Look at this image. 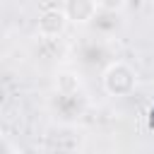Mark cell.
<instances>
[{
  "mask_svg": "<svg viewBox=\"0 0 154 154\" xmlns=\"http://www.w3.org/2000/svg\"><path fill=\"white\" fill-rule=\"evenodd\" d=\"M125 7V2L123 0H99V10H111V12H118V10H123Z\"/></svg>",
  "mask_w": 154,
  "mask_h": 154,
  "instance_id": "5b68a950",
  "label": "cell"
},
{
  "mask_svg": "<svg viewBox=\"0 0 154 154\" xmlns=\"http://www.w3.org/2000/svg\"><path fill=\"white\" fill-rule=\"evenodd\" d=\"M63 12H65L67 22L87 24L99 14V2L96 0H67V2H63Z\"/></svg>",
  "mask_w": 154,
  "mask_h": 154,
  "instance_id": "3957f363",
  "label": "cell"
},
{
  "mask_svg": "<svg viewBox=\"0 0 154 154\" xmlns=\"http://www.w3.org/2000/svg\"><path fill=\"white\" fill-rule=\"evenodd\" d=\"M53 87H55L58 94H63V96H72V94H77V91L82 89V79H79V75L72 72V70H60V72H55Z\"/></svg>",
  "mask_w": 154,
  "mask_h": 154,
  "instance_id": "277c9868",
  "label": "cell"
},
{
  "mask_svg": "<svg viewBox=\"0 0 154 154\" xmlns=\"http://www.w3.org/2000/svg\"><path fill=\"white\" fill-rule=\"evenodd\" d=\"M101 84H103L106 94H111V96H128L137 87V72L125 60H113L103 70Z\"/></svg>",
  "mask_w": 154,
  "mask_h": 154,
  "instance_id": "6da1fadb",
  "label": "cell"
},
{
  "mask_svg": "<svg viewBox=\"0 0 154 154\" xmlns=\"http://www.w3.org/2000/svg\"><path fill=\"white\" fill-rule=\"evenodd\" d=\"M67 26V17L63 12V5H55V2H46L41 7V14L36 19V29L43 38H55L65 31Z\"/></svg>",
  "mask_w": 154,
  "mask_h": 154,
  "instance_id": "7a4b0ae2",
  "label": "cell"
}]
</instances>
